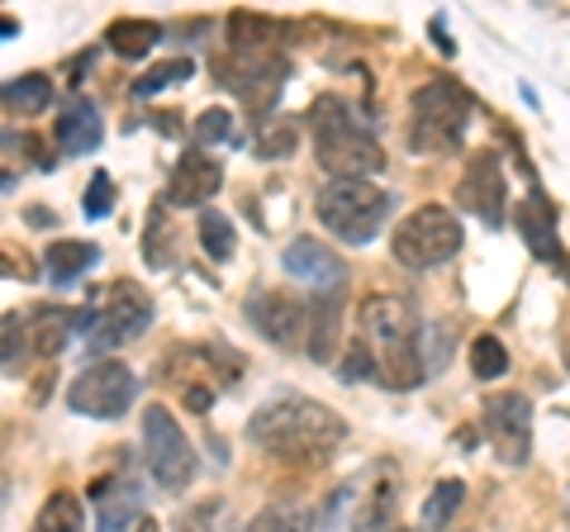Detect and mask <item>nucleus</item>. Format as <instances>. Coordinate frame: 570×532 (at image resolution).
Returning a JSON list of instances; mask_svg holds the SVG:
<instances>
[{"label":"nucleus","instance_id":"1","mask_svg":"<svg viewBox=\"0 0 570 532\" xmlns=\"http://www.w3.org/2000/svg\"><path fill=\"white\" fill-rule=\"evenodd\" d=\"M247 437L262 452H272L281 461H328L347 437V423L337 410L318 404L309 395H276L247 423Z\"/></svg>","mask_w":570,"mask_h":532},{"label":"nucleus","instance_id":"2","mask_svg":"<svg viewBox=\"0 0 570 532\" xmlns=\"http://www.w3.org/2000/svg\"><path fill=\"white\" fill-rule=\"evenodd\" d=\"M356 338L371 352V376L385 390H419L423 362H419V318L400 295H371L362 305V333Z\"/></svg>","mask_w":570,"mask_h":532},{"label":"nucleus","instance_id":"3","mask_svg":"<svg viewBox=\"0 0 570 532\" xmlns=\"http://www.w3.org/2000/svg\"><path fill=\"white\" fill-rule=\"evenodd\" d=\"M309 124L318 167L333 171V181H371L376 171H385V148L371 138V129H362V119L343 96H318Z\"/></svg>","mask_w":570,"mask_h":532},{"label":"nucleus","instance_id":"4","mask_svg":"<svg viewBox=\"0 0 570 532\" xmlns=\"http://www.w3.org/2000/svg\"><path fill=\"white\" fill-rule=\"evenodd\" d=\"M395 494H400V475L390 461H376L371 471L352 475L337 485L324 513H318V532H390L395 528Z\"/></svg>","mask_w":570,"mask_h":532},{"label":"nucleus","instance_id":"5","mask_svg":"<svg viewBox=\"0 0 570 532\" xmlns=\"http://www.w3.org/2000/svg\"><path fill=\"white\" fill-rule=\"evenodd\" d=\"M471 91L452 77L428 81L409 105V148L423 157H448L461 152L466 144V124H471Z\"/></svg>","mask_w":570,"mask_h":532},{"label":"nucleus","instance_id":"6","mask_svg":"<svg viewBox=\"0 0 570 532\" xmlns=\"http://www.w3.org/2000/svg\"><path fill=\"white\" fill-rule=\"evenodd\" d=\"M314 215L333 238L366 247L381 234V224L390 219V195L371 181H328L314 200Z\"/></svg>","mask_w":570,"mask_h":532},{"label":"nucleus","instance_id":"7","mask_svg":"<svg viewBox=\"0 0 570 532\" xmlns=\"http://www.w3.org/2000/svg\"><path fill=\"white\" fill-rule=\"evenodd\" d=\"M461 243H466V234H461V219L448 205H419L414 215L400 219L395 238H390V253L409 272H433V266L452 262L461 253Z\"/></svg>","mask_w":570,"mask_h":532},{"label":"nucleus","instance_id":"8","mask_svg":"<svg viewBox=\"0 0 570 532\" xmlns=\"http://www.w3.org/2000/svg\"><path fill=\"white\" fill-rule=\"evenodd\" d=\"M142 456H148V471L163 490H186L195 481V471H200L190 437L171 418L167 404H148L142 410Z\"/></svg>","mask_w":570,"mask_h":532},{"label":"nucleus","instance_id":"9","mask_svg":"<svg viewBox=\"0 0 570 532\" xmlns=\"http://www.w3.org/2000/svg\"><path fill=\"white\" fill-rule=\"evenodd\" d=\"M148 324H153V299L142 295L134 280H119V286H110V295H105V305H96L77 328L86 333V347L91 352H115L119 343L138 338Z\"/></svg>","mask_w":570,"mask_h":532},{"label":"nucleus","instance_id":"10","mask_svg":"<svg viewBox=\"0 0 570 532\" xmlns=\"http://www.w3.org/2000/svg\"><path fill=\"white\" fill-rule=\"evenodd\" d=\"M134 400H138L134 366H124L115 357L91 362L77 381L67 385V404L77 414H86V418H119V414L134 410Z\"/></svg>","mask_w":570,"mask_h":532},{"label":"nucleus","instance_id":"11","mask_svg":"<svg viewBox=\"0 0 570 532\" xmlns=\"http://www.w3.org/2000/svg\"><path fill=\"white\" fill-rule=\"evenodd\" d=\"M485 437L504 466H523L532 456V400L523 390H499L485 400Z\"/></svg>","mask_w":570,"mask_h":532},{"label":"nucleus","instance_id":"12","mask_svg":"<svg viewBox=\"0 0 570 532\" xmlns=\"http://www.w3.org/2000/svg\"><path fill=\"white\" fill-rule=\"evenodd\" d=\"M247 318L266 343H276L281 352L305 347V328H309V305L291 290H257L247 299Z\"/></svg>","mask_w":570,"mask_h":532},{"label":"nucleus","instance_id":"13","mask_svg":"<svg viewBox=\"0 0 570 532\" xmlns=\"http://www.w3.org/2000/svg\"><path fill=\"white\" fill-rule=\"evenodd\" d=\"M456 205L475 215L480 224L499 228L504 224V205H509V181H504V167H499L494 152H475L466 171H461L456 181Z\"/></svg>","mask_w":570,"mask_h":532},{"label":"nucleus","instance_id":"14","mask_svg":"<svg viewBox=\"0 0 570 532\" xmlns=\"http://www.w3.org/2000/svg\"><path fill=\"white\" fill-rule=\"evenodd\" d=\"M285 276L305 280V286H314L318 295H343L347 262L318 238H295L291 247H285Z\"/></svg>","mask_w":570,"mask_h":532},{"label":"nucleus","instance_id":"15","mask_svg":"<svg viewBox=\"0 0 570 532\" xmlns=\"http://www.w3.org/2000/svg\"><path fill=\"white\" fill-rule=\"evenodd\" d=\"M224 58L238 62V67L281 58V24L266 20V14H253V10H234L228 14V52Z\"/></svg>","mask_w":570,"mask_h":532},{"label":"nucleus","instance_id":"16","mask_svg":"<svg viewBox=\"0 0 570 532\" xmlns=\"http://www.w3.org/2000/svg\"><path fill=\"white\" fill-rule=\"evenodd\" d=\"M513 224H519L528 253L538 257V262H551V266L566 262L561 238H557V209H551V200H547L542 190H532V195H523V200L513 205Z\"/></svg>","mask_w":570,"mask_h":532},{"label":"nucleus","instance_id":"17","mask_svg":"<svg viewBox=\"0 0 570 532\" xmlns=\"http://www.w3.org/2000/svg\"><path fill=\"white\" fill-rule=\"evenodd\" d=\"M219 186H224V162H219V157H209V152H186L181 162L171 167L167 200L181 205V209H195V205H205Z\"/></svg>","mask_w":570,"mask_h":532},{"label":"nucleus","instance_id":"18","mask_svg":"<svg viewBox=\"0 0 570 532\" xmlns=\"http://www.w3.org/2000/svg\"><path fill=\"white\" fill-rule=\"evenodd\" d=\"M52 138H58V148L67 152V157H86V152H96L100 148V138H105V129H100V110L86 96H77V100H67L62 110H58V124H52Z\"/></svg>","mask_w":570,"mask_h":532},{"label":"nucleus","instance_id":"19","mask_svg":"<svg viewBox=\"0 0 570 532\" xmlns=\"http://www.w3.org/2000/svg\"><path fill=\"white\" fill-rule=\"evenodd\" d=\"M337 333H343V295H314L305 347H309V357L318 366H328L337 357Z\"/></svg>","mask_w":570,"mask_h":532},{"label":"nucleus","instance_id":"20","mask_svg":"<svg viewBox=\"0 0 570 532\" xmlns=\"http://www.w3.org/2000/svg\"><path fill=\"white\" fill-rule=\"evenodd\" d=\"M71 328H77V318L58 305H33L24 314V333H29V357H58L67 347Z\"/></svg>","mask_w":570,"mask_h":532},{"label":"nucleus","instance_id":"21","mask_svg":"<svg viewBox=\"0 0 570 532\" xmlns=\"http://www.w3.org/2000/svg\"><path fill=\"white\" fill-rule=\"evenodd\" d=\"M91 500L100 509V532H119L138 513V485L129 475H105V481H91Z\"/></svg>","mask_w":570,"mask_h":532},{"label":"nucleus","instance_id":"22","mask_svg":"<svg viewBox=\"0 0 570 532\" xmlns=\"http://www.w3.org/2000/svg\"><path fill=\"white\" fill-rule=\"evenodd\" d=\"M96 262H100V247L81 243V238H52L48 253H43V266H48L52 286H77V280L91 272Z\"/></svg>","mask_w":570,"mask_h":532},{"label":"nucleus","instance_id":"23","mask_svg":"<svg viewBox=\"0 0 570 532\" xmlns=\"http://www.w3.org/2000/svg\"><path fill=\"white\" fill-rule=\"evenodd\" d=\"M105 43H110V52H119V58L138 62L163 43V24L157 20H129V14H124V20H115L110 29H105Z\"/></svg>","mask_w":570,"mask_h":532},{"label":"nucleus","instance_id":"24","mask_svg":"<svg viewBox=\"0 0 570 532\" xmlns=\"http://www.w3.org/2000/svg\"><path fill=\"white\" fill-rule=\"evenodd\" d=\"M0 105L10 115H43L52 105V81L43 72H24L14 81H0Z\"/></svg>","mask_w":570,"mask_h":532},{"label":"nucleus","instance_id":"25","mask_svg":"<svg viewBox=\"0 0 570 532\" xmlns=\"http://www.w3.org/2000/svg\"><path fill=\"white\" fill-rule=\"evenodd\" d=\"M29 532H86V509L71 490H58L48 494V504L39 509V519H33Z\"/></svg>","mask_w":570,"mask_h":532},{"label":"nucleus","instance_id":"26","mask_svg":"<svg viewBox=\"0 0 570 532\" xmlns=\"http://www.w3.org/2000/svg\"><path fill=\"white\" fill-rule=\"evenodd\" d=\"M452 338L456 328L452 324H428L419 328V362H423V376H442L452 362Z\"/></svg>","mask_w":570,"mask_h":532},{"label":"nucleus","instance_id":"27","mask_svg":"<svg viewBox=\"0 0 570 532\" xmlns=\"http://www.w3.org/2000/svg\"><path fill=\"white\" fill-rule=\"evenodd\" d=\"M200 247L209 262H228L238 247V234H234V219L219 215V209H200Z\"/></svg>","mask_w":570,"mask_h":532},{"label":"nucleus","instance_id":"28","mask_svg":"<svg viewBox=\"0 0 570 532\" xmlns=\"http://www.w3.org/2000/svg\"><path fill=\"white\" fill-rule=\"evenodd\" d=\"M29 366V333H24V314H6L0 318V371L20 376Z\"/></svg>","mask_w":570,"mask_h":532},{"label":"nucleus","instance_id":"29","mask_svg":"<svg viewBox=\"0 0 570 532\" xmlns=\"http://www.w3.org/2000/svg\"><path fill=\"white\" fill-rule=\"evenodd\" d=\"M461 500H466V485H461V481H438L433 494H428V504H423V528L442 532L452 523V513L461 509Z\"/></svg>","mask_w":570,"mask_h":532},{"label":"nucleus","instance_id":"30","mask_svg":"<svg viewBox=\"0 0 570 532\" xmlns=\"http://www.w3.org/2000/svg\"><path fill=\"white\" fill-rule=\"evenodd\" d=\"M504 371H509L504 343H499L494 333H480V338L471 343V376H475V381H499Z\"/></svg>","mask_w":570,"mask_h":532},{"label":"nucleus","instance_id":"31","mask_svg":"<svg viewBox=\"0 0 570 532\" xmlns=\"http://www.w3.org/2000/svg\"><path fill=\"white\" fill-rule=\"evenodd\" d=\"M142 257H148V266H167L176 257V238L167 228V209L153 205L148 209V234H142Z\"/></svg>","mask_w":570,"mask_h":532},{"label":"nucleus","instance_id":"32","mask_svg":"<svg viewBox=\"0 0 570 532\" xmlns=\"http://www.w3.org/2000/svg\"><path fill=\"white\" fill-rule=\"evenodd\" d=\"M299 144V129L291 119H272V124H262V134H257V157L262 162H281V157H291Z\"/></svg>","mask_w":570,"mask_h":532},{"label":"nucleus","instance_id":"33","mask_svg":"<svg viewBox=\"0 0 570 532\" xmlns=\"http://www.w3.org/2000/svg\"><path fill=\"white\" fill-rule=\"evenodd\" d=\"M190 72H195V62H190V58L157 62V67H148V72L134 81V96H157V91H167V86H181Z\"/></svg>","mask_w":570,"mask_h":532},{"label":"nucleus","instance_id":"34","mask_svg":"<svg viewBox=\"0 0 570 532\" xmlns=\"http://www.w3.org/2000/svg\"><path fill=\"white\" fill-rule=\"evenodd\" d=\"M81 209H86V219H110V209H115V181H110V171H96L91 176Z\"/></svg>","mask_w":570,"mask_h":532},{"label":"nucleus","instance_id":"35","mask_svg":"<svg viewBox=\"0 0 570 532\" xmlns=\"http://www.w3.org/2000/svg\"><path fill=\"white\" fill-rule=\"evenodd\" d=\"M243 532H305V519H299L295 509H285V504H272V509H262Z\"/></svg>","mask_w":570,"mask_h":532},{"label":"nucleus","instance_id":"36","mask_svg":"<svg viewBox=\"0 0 570 532\" xmlns=\"http://www.w3.org/2000/svg\"><path fill=\"white\" fill-rule=\"evenodd\" d=\"M228 134H234V115L228 110H205L195 119V138H200V144H224Z\"/></svg>","mask_w":570,"mask_h":532},{"label":"nucleus","instance_id":"37","mask_svg":"<svg viewBox=\"0 0 570 532\" xmlns=\"http://www.w3.org/2000/svg\"><path fill=\"white\" fill-rule=\"evenodd\" d=\"M0 276H6V280H33L39 272H33V257L24 253V247L0 243Z\"/></svg>","mask_w":570,"mask_h":532},{"label":"nucleus","instance_id":"38","mask_svg":"<svg viewBox=\"0 0 570 532\" xmlns=\"http://www.w3.org/2000/svg\"><path fill=\"white\" fill-rule=\"evenodd\" d=\"M0 148H14V152H29L33 157V162H39L43 171H52V157H48V148L39 144V138H33V134H20V129H0Z\"/></svg>","mask_w":570,"mask_h":532},{"label":"nucleus","instance_id":"39","mask_svg":"<svg viewBox=\"0 0 570 532\" xmlns=\"http://www.w3.org/2000/svg\"><path fill=\"white\" fill-rule=\"evenodd\" d=\"M337 371H343V381H362V376H371V352H366V343H362V338H352L347 362L337 366Z\"/></svg>","mask_w":570,"mask_h":532},{"label":"nucleus","instance_id":"40","mask_svg":"<svg viewBox=\"0 0 570 532\" xmlns=\"http://www.w3.org/2000/svg\"><path fill=\"white\" fill-rule=\"evenodd\" d=\"M14 181H20L14 171H0V190H14Z\"/></svg>","mask_w":570,"mask_h":532},{"label":"nucleus","instance_id":"41","mask_svg":"<svg viewBox=\"0 0 570 532\" xmlns=\"http://www.w3.org/2000/svg\"><path fill=\"white\" fill-rule=\"evenodd\" d=\"M134 532H163V528H157V519H138V528Z\"/></svg>","mask_w":570,"mask_h":532},{"label":"nucleus","instance_id":"42","mask_svg":"<svg viewBox=\"0 0 570 532\" xmlns=\"http://www.w3.org/2000/svg\"><path fill=\"white\" fill-rule=\"evenodd\" d=\"M14 29H20V24H14V20H0V39H10V33Z\"/></svg>","mask_w":570,"mask_h":532},{"label":"nucleus","instance_id":"43","mask_svg":"<svg viewBox=\"0 0 570 532\" xmlns=\"http://www.w3.org/2000/svg\"><path fill=\"white\" fill-rule=\"evenodd\" d=\"M561 276H566V286H570V257L561 262Z\"/></svg>","mask_w":570,"mask_h":532},{"label":"nucleus","instance_id":"44","mask_svg":"<svg viewBox=\"0 0 570 532\" xmlns=\"http://www.w3.org/2000/svg\"><path fill=\"white\" fill-rule=\"evenodd\" d=\"M566 371H570V343H566Z\"/></svg>","mask_w":570,"mask_h":532},{"label":"nucleus","instance_id":"45","mask_svg":"<svg viewBox=\"0 0 570 532\" xmlns=\"http://www.w3.org/2000/svg\"><path fill=\"white\" fill-rule=\"evenodd\" d=\"M390 532H404V528H390Z\"/></svg>","mask_w":570,"mask_h":532}]
</instances>
